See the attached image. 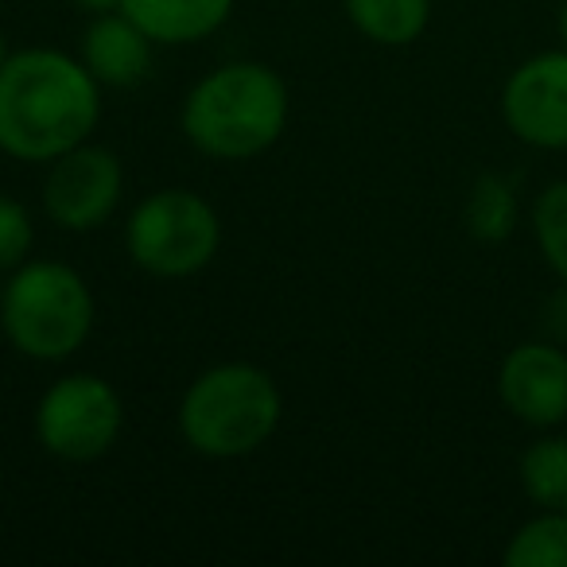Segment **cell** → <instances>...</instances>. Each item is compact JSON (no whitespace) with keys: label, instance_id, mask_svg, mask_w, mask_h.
I'll return each instance as SVG.
<instances>
[{"label":"cell","instance_id":"6da1fadb","mask_svg":"<svg viewBox=\"0 0 567 567\" xmlns=\"http://www.w3.org/2000/svg\"><path fill=\"white\" fill-rule=\"evenodd\" d=\"M102 86L79 55L59 48L12 51L0 66V152L20 164H51L94 141Z\"/></svg>","mask_w":567,"mask_h":567},{"label":"cell","instance_id":"7a4b0ae2","mask_svg":"<svg viewBox=\"0 0 567 567\" xmlns=\"http://www.w3.org/2000/svg\"><path fill=\"white\" fill-rule=\"evenodd\" d=\"M292 94L280 71L257 59H234L190 86L179 110L187 144L206 159L241 164L265 156L288 128Z\"/></svg>","mask_w":567,"mask_h":567},{"label":"cell","instance_id":"3957f363","mask_svg":"<svg viewBox=\"0 0 567 567\" xmlns=\"http://www.w3.org/2000/svg\"><path fill=\"white\" fill-rule=\"evenodd\" d=\"M284 420V393L265 365L218 362L203 370L179 396L175 424L195 455L245 458L257 455Z\"/></svg>","mask_w":567,"mask_h":567},{"label":"cell","instance_id":"277c9868","mask_svg":"<svg viewBox=\"0 0 567 567\" xmlns=\"http://www.w3.org/2000/svg\"><path fill=\"white\" fill-rule=\"evenodd\" d=\"M94 288L63 260L28 257L0 288V331L20 358L59 365L94 334Z\"/></svg>","mask_w":567,"mask_h":567},{"label":"cell","instance_id":"5b68a950","mask_svg":"<svg viewBox=\"0 0 567 567\" xmlns=\"http://www.w3.org/2000/svg\"><path fill=\"white\" fill-rule=\"evenodd\" d=\"M221 249V218L206 195L190 187H159L125 218V252L156 280H187L214 265Z\"/></svg>","mask_w":567,"mask_h":567},{"label":"cell","instance_id":"8992f818","mask_svg":"<svg viewBox=\"0 0 567 567\" xmlns=\"http://www.w3.org/2000/svg\"><path fill=\"white\" fill-rule=\"evenodd\" d=\"M32 427L51 458L97 463L125 432V401L102 373H63L43 389Z\"/></svg>","mask_w":567,"mask_h":567},{"label":"cell","instance_id":"52a82bcc","mask_svg":"<svg viewBox=\"0 0 567 567\" xmlns=\"http://www.w3.org/2000/svg\"><path fill=\"white\" fill-rule=\"evenodd\" d=\"M125 195V167L121 156L105 144H79L48 164L43 175V214L51 226L66 234H94L121 210Z\"/></svg>","mask_w":567,"mask_h":567},{"label":"cell","instance_id":"ba28073f","mask_svg":"<svg viewBox=\"0 0 567 567\" xmlns=\"http://www.w3.org/2000/svg\"><path fill=\"white\" fill-rule=\"evenodd\" d=\"M502 121L520 144L567 148V48L540 51L505 79Z\"/></svg>","mask_w":567,"mask_h":567},{"label":"cell","instance_id":"9c48e42d","mask_svg":"<svg viewBox=\"0 0 567 567\" xmlns=\"http://www.w3.org/2000/svg\"><path fill=\"white\" fill-rule=\"evenodd\" d=\"M505 412L528 427H556L567 420V354L559 342L533 339L513 347L497 370Z\"/></svg>","mask_w":567,"mask_h":567},{"label":"cell","instance_id":"30bf717a","mask_svg":"<svg viewBox=\"0 0 567 567\" xmlns=\"http://www.w3.org/2000/svg\"><path fill=\"white\" fill-rule=\"evenodd\" d=\"M79 59L102 90H133L152 74L156 43L125 12H105V17H90L79 40Z\"/></svg>","mask_w":567,"mask_h":567},{"label":"cell","instance_id":"8fae6325","mask_svg":"<svg viewBox=\"0 0 567 567\" xmlns=\"http://www.w3.org/2000/svg\"><path fill=\"white\" fill-rule=\"evenodd\" d=\"M237 0H125L121 12L156 48H190L229 24Z\"/></svg>","mask_w":567,"mask_h":567},{"label":"cell","instance_id":"7c38bea8","mask_svg":"<svg viewBox=\"0 0 567 567\" xmlns=\"http://www.w3.org/2000/svg\"><path fill=\"white\" fill-rule=\"evenodd\" d=\"M347 20L378 48H409L432 24V0H342Z\"/></svg>","mask_w":567,"mask_h":567},{"label":"cell","instance_id":"4fadbf2b","mask_svg":"<svg viewBox=\"0 0 567 567\" xmlns=\"http://www.w3.org/2000/svg\"><path fill=\"white\" fill-rule=\"evenodd\" d=\"M520 489L536 509L567 513V435H540L520 455Z\"/></svg>","mask_w":567,"mask_h":567},{"label":"cell","instance_id":"5bb4252c","mask_svg":"<svg viewBox=\"0 0 567 567\" xmlns=\"http://www.w3.org/2000/svg\"><path fill=\"white\" fill-rule=\"evenodd\" d=\"M466 234L482 245H497L517 229V190L505 175L486 172L474 179L471 195L463 206Z\"/></svg>","mask_w":567,"mask_h":567},{"label":"cell","instance_id":"9a60e30c","mask_svg":"<svg viewBox=\"0 0 567 567\" xmlns=\"http://www.w3.org/2000/svg\"><path fill=\"white\" fill-rule=\"evenodd\" d=\"M502 559L509 567H567V513L540 509L509 536Z\"/></svg>","mask_w":567,"mask_h":567},{"label":"cell","instance_id":"2e32d148","mask_svg":"<svg viewBox=\"0 0 567 567\" xmlns=\"http://www.w3.org/2000/svg\"><path fill=\"white\" fill-rule=\"evenodd\" d=\"M533 237L540 257L567 284V179H556L536 195L533 203Z\"/></svg>","mask_w":567,"mask_h":567},{"label":"cell","instance_id":"e0dca14e","mask_svg":"<svg viewBox=\"0 0 567 567\" xmlns=\"http://www.w3.org/2000/svg\"><path fill=\"white\" fill-rule=\"evenodd\" d=\"M35 245V221L28 214V206L17 195L0 190V272L9 276L12 268H20L32 257Z\"/></svg>","mask_w":567,"mask_h":567},{"label":"cell","instance_id":"ac0fdd59","mask_svg":"<svg viewBox=\"0 0 567 567\" xmlns=\"http://www.w3.org/2000/svg\"><path fill=\"white\" fill-rule=\"evenodd\" d=\"M540 319H544V334H548L551 342H559V347H564V342H567V284L559 288L556 296H551L548 303H544Z\"/></svg>","mask_w":567,"mask_h":567},{"label":"cell","instance_id":"d6986e66","mask_svg":"<svg viewBox=\"0 0 567 567\" xmlns=\"http://www.w3.org/2000/svg\"><path fill=\"white\" fill-rule=\"evenodd\" d=\"M71 4L86 12V17H105V12H121L125 0H71Z\"/></svg>","mask_w":567,"mask_h":567},{"label":"cell","instance_id":"ffe728a7","mask_svg":"<svg viewBox=\"0 0 567 567\" xmlns=\"http://www.w3.org/2000/svg\"><path fill=\"white\" fill-rule=\"evenodd\" d=\"M556 32H559V43L567 48V0L559 4V17H556Z\"/></svg>","mask_w":567,"mask_h":567},{"label":"cell","instance_id":"44dd1931","mask_svg":"<svg viewBox=\"0 0 567 567\" xmlns=\"http://www.w3.org/2000/svg\"><path fill=\"white\" fill-rule=\"evenodd\" d=\"M9 55H12V51H9V40H4V32H0V66L9 63Z\"/></svg>","mask_w":567,"mask_h":567},{"label":"cell","instance_id":"7402d4cb","mask_svg":"<svg viewBox=\"0 0 567 567\" xmlns=\"http://www.w3.org/2000/svg\"><path fill=\"white\" fill-rule=\"evenodd\" d=\"M564 424H567V420H564Z\"/></svg>","mask_w":567,"mask_h":567}]
</instances>
